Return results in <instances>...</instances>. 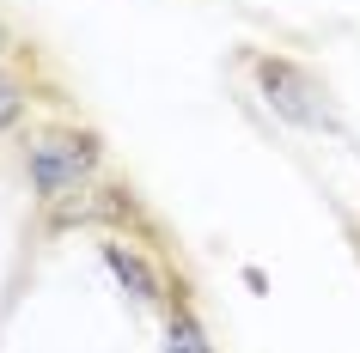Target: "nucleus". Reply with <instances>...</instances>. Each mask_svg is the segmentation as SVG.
Wrapping results in <instances>:
<instances>
[{
    "label": "nucleus",
    "instance_id": "obj_4",
    "mask_svg": "<svg viewBox=\"0 0 360 353\" xmlns=\"http://www.w3.org/2000/svg\"><path fill=\"white\" fill-rule=\"evenodd\" d=\"M165 353H214L202 317L190 311V298H177V305L165 311Z\"/></svg>",
    "mask_w": 360,
    "mask_h": 353
},
{
    "label": "nucleus",
    "instance_id": "obj_1",
    "mask_svg": "<svg viewBox=\"0 0 360 353\" xmlns=\"http://www.w3.org/2000/svg\"><path fill=\"white\" fill-rule=\"evenodd\" d=\"M104 177V134L86 128V122H68V116H49V122H31L25 134V183H31V201H61V195H79Z\"/></svg>",
    "mask_w": 360,
    "mask_h": 353
},
{
    "label": "nucleus",
    "instance_id": "obj_3",
    "mask_svg": "<svg viewBox=\"0 0 360 353\" xmlns=\"http://www.w3.org/2000/svg\"><path fill=\"white\" fill-rule=\"evenodd\" d=\"M98 256H104V268L116 274V286H122V293H129L141 311H171V305L184 298V293L171 298L165 268H159V262H153L134 238H116V232H104V238H98Z\"/></svg>",
    "mask_w": 360,
    "mask_h": 353
},
{
    "label": "nucleus",
    "instance_id": "obj_5",
    "mask_svg": "<svg viewBox=\"0 0 360 353\" xmlns=\"http://www.w3.org/2000/svg\"><path fill=\"white\" fill-rule=\"evenodd\" d=\"M25 110H31V79H25L19 67L6 61V67H0V134H13V128H19Z\"/></svg>",
    "mask_w": 360,
    "mask_h": 353
},
{
    "label": "nucleus",
    "instance_id": "obj_6",
    "mask_svg": "<svg viewBox=\"0 0 360 353\" xmlns=\"http://www.w3.org/2000/svg\"><path fill=\"white\" fill-rule=\"evenodd\" d=\"M19 49H25V43H19V31H13V25L0 19V67H6V61L19 55Z\"/></svg>",
    "mask_w": 360,
    "mask_h": 353
},
{
    "label": "nucleus",
    "instance_id": "obj_2",
    "mask_svg": "<svg viewBox=\"0 0 360 353\" xmlns=\"http://www.w3.org/2000/svg\"><path fill=\"white\" fill-rule=\"evenodd\" d=\"M250 79H257L263 104L281 122H293V128H330V98L311 79V67H300L293 55H269V49L250 55Z\"/></svg>",
    "mask_w": 360,
    "mask_h": 353
}]
</instances>
